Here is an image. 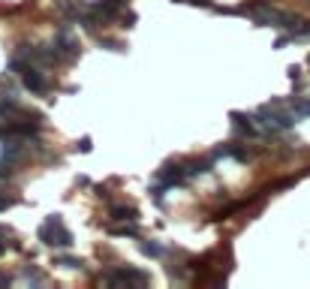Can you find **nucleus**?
Listing matches in <instances>:
<instances>
[{
	"label": "nucleus",
	"mask_w": 310,
	"mask_h": 289,
	"mask_svg": "<svg viewBox=\"0 0 310 289\" xmlns=\"http://www.w3.org/2000/svg\"><path fill=\"white\" fill-rule=\"evenodd\" d=\"M36 235H39V241L48 244V247H72V232L63 226V220H60L57 214L45 217V223L39 226Z\"/></svg>",
	"instance_id": "obj_1"
},
{
	"label": "nucleus",
	"mask_w": 310,
	"mask_h": 289,
	"mask_svg": "<svg viewBox=\"0 0 310 289\" xmlns=\"http://www.w3.org/2000/svg\"><path fill=\"white\" fill-rule=\"evenodd\" d=\"M106 286H145L151 283V277L139 268H130V265H115L106 277H102Z\"/></svg>",
	"instance_id": "obj_2"
},
{
	"label": "nucleus",
	"mask_w": 310,
	"mask_h": 289,
	"mask_svg": "<svg viewBox=\"0 0 310 289\" xmlns=\"http://www.w3.org/2000/svg\"><path fill=\"white\" fill-rule=\"evenodd\" d=\"M21 81H24V87H27L30 93H45V90L51 87L48 78H45V72H42L36 63H30V60L21 66Z\"/></svg>",
	"instance_id": "obj_3"
},
{
	"label": "nucleus",
	"mask_w": 310,
	"mask_h": 289,
	"mask_svg": "<svg viewBox=\"0 0 310 289\" xmlns=\"http://www.w3.org/2000/svg\"><path fill=\"white\" fill-rule=\"evenodd\" d=\"M256 118H250V115H241V112H232V127H235V133H244V136H253L256 133V124H253Z\"/></svg>",
	"instance_id": "obj_4"
},
{
	"label": "nucleus",
	"mask_w": 310,
	"mask_h": 289,
	"mask_svg": "<svg viewBox=\"0 0 310 289\" xmlns=\"http://www.w3.org/2000/svg\"><path fill=\"white\" fill-rule=\"evenodd\" d=\"M109 217H112V220H136L139 211H136L133 205H112V208H109Z\"/></svg>",
	"instance_id": "obj_5"
},
{
	"label": "nucleus",
	"mask_w": 310,
	"mask_h": 289,
	"mask_svg": "<svg viewBox=\"0 0 310 289\" xmlns=\"http://www.w3.org/2000/svg\"><path fill=\"white\" fill-rule=\"evenodd\" d=\"M109 235H115V238H136L139 235V226H136V220H124V226H109Z\"/></svg>",
	"instance_id": "obj_6"
},
{
	"label": "nucleus",
	"mask_w": 310,
	"mask_h": 289,
	"mask_svg": "<svg viewBox=\"0 0 310 289\" xmlns=\"http://www.w3.org/2000/svg\"><path fill=\"white\" fill-rule=\"evenodd\" d=\"M205 172H211V160H193V163H187V178L205 175Z\"/></svg>",
	"instance_id": "obj_7"
},
{
	"label": "nucleus",
	"mask_w": 310,
	"mask_h": 289,
	"mask_svg": "<svg viewBox=\"0 0 310 289\" xmlns=\"http://www.w3.org/2000/svg\"><path fill=\"white\" fill-rule=\"evenodd\" d=\"M142 253H145V256L160 259V256H163V247H160V244H154V241H151V244H148V241H142Z\"/></svg>",
	"instance_id": "obj_8"
},
{
	"label": "nucleus",
	"mask_w": 310,
	"mask_h": 289,
	"mask_svg": "<svg viewBox=\"0 0 310 289\" xmlns=\"http://www.w3.org/2000/svg\"><path fill=\"white\" fill-rule=\"evenodd\" d=\"M292 112H295L298 118L310 115V100H292Z\"/></svg>",
	"instance_id": "obj_9"
},
{
	"label": "nucleus",
	"mask_w": 310,
	"mask_h": 289,
	"mask_svg": "<svg viewBox=\"0 0 310 289\" xmlns=\"http://www.w3.org/2000/svg\"><path fill=\"white\" fill-rule=\"evenodd\" d=\"M57 262H60L63 268H81V265H84V262L75 259V256H57Z\"/></svg>",
	"instance_id": "obj_10"
},
{
	"label": "nucleus",
	"mask_w": 310,
	"mask_h": 289,
	"mask_svg": "<svg viewBox=\"0 0 310 289\" xmlns=\"http://www.w3.org/2000/svg\"><path fill=\"white\" fill-rule=\"evenodd\" d=\"M99 45H106V48H112V51H124V42H118V39H102V36H99Z\"/></svg>",
	"instance_id": "obj_11"
},
{
	"label": "nucleus",
	"mask_w": 310,
	"mask_h": 289,
	"mask_svg": "<svg viewBox=\"0 0 310 289\" xmlns=\"http://www.w3.org/2000/svg\"><path fill=\"white\" fill-rule=\"evenodd\" d=\"M12 202H15V199H12V196H3V193H0V211H6V208H9V205H12Z\"/></svg>",
	"instance_id": "obj_12"
},
{
	"label": "nucleus",
	"mask_w": 310,
	"mask_h": 289,
	"mask_svg": "<svg viewBox=\"0 0 310 289\" xmlns=\"http://www.w3.org/2000/svg\"><path fill=\"white\" fill-rule=\"evenodd\" d=\"M78 151H81V154H87V151H90V139H87V136L78 142Z\"/></svg>",
	"instance_id": "obj_13"
},
{
	"label": "nucleus",
	"mask_w": 310,
	"mask_h": 289,
	"mask_svg": "<svg viewBox=\"0 0 310 289\" xmlns=\"http://www.w3.org/2000/svg\"><path fill=\"white\" fill-rule=\"evenodd\" d=\"M298 75H301V69H298V66H289V78L298 81Z\"/></svg>",
	"instance_id": "obj_14"
},
{
	"label": "nucleus",
	"mask_w": 310,
	"mask_h": 289,
	"mask_svg": "<svg viewBox=\"0 0 310 289\" xmlns=\"http://www.w3.org/2000/svg\"><path fill=\"white\" fill-rule=\"evenodd\" d=\"M6 283H9V277H6V274H0V286H6Z\"/></svg>",
	"instance_id": "obj_15"
},
{
	"label": "nucleus",
	"mask_w": 310,
	"mask_h": 289,
	"mask_svg": "<svg viewBox=\"0 0 310 289\" xmlns=\"http://www.w3.org/2000/svg\"><path fill=\"white\" fill-rule=\"evenodd\" d=\"M3 250H6V244H3V241H0V253H3Z\"/></svg>",
	"instance_id": "obj_16"
},
{
	"label": "nucleus",
	"mask_w": 310,
	"mask_h": 289,
	"mask_svg": "<svg viewBox=\"0 0 310 289\" xmlns=\"http://www.w3.org/2000/svg\"><path fill=\"white\" fill-rule=\"evenodd\" d=\"M199 3H208V0H199Z\"/></svg>",
	"instance_id": "obj_17"
},
{
	"label": "nucleus",
	"mask_w": 310,
	"mask_h": 289,
	"mask_svg": "<svg viewBox=\"0 0 310 289\" xmlns=\"http://www.w3.org/2000/svg\"><path fill=\"white\" fill-rule=\"evenodd\" d=\"M190 3H193V0H190Z\"/></svg>",
	"instance_id": "obj_18"
}]
</instances>
